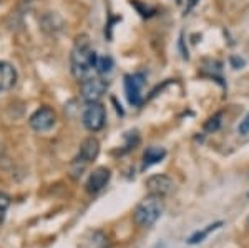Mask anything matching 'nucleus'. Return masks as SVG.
Segmentation results:
<instances>
[{
	"instance_id": "obj_1",
	"label": "nucleus",
	"mask_w": 249,
	"mask_h": 248,
	"mask_svg": "<svg viewBox=\"0 0 249 248\" xmlns=\"http://www.w3.org/2000/svg\"><path fill=\"white\" fill-rule=\"evenodd\" d=\"M96 58L98 57H96L95 50L91 49L90 38H88L87 35L77 37V42H75V47H73V50H71V57H70L71 74H73V77L82 80V82L93 77Z\"/></svg>"
},
{
	"instance_id": "obj_2",
	"label": "nucleus",
	"mask_w": 249,
	"mask_h": 248,
	"mask_svg": "<svg viewBox=\"0 0 249 248\" xmlns=\"http://www.w3.org/2000/svg\"><path fill=\"white\" fill-rule=\"evenodd\" d=\"M163 213V202L161 197H155V195H148L143 202H140L135 209L133 218L138 227L148 229V227L155 225L156 220L161 217Z\"/></svg>"
},
{
	"instance_id": "obj_3",
	"label": "nucleus",
	"mask_w": 249,
	"mask_h": 248,
	"mask_svg": "<svg viewBox=\"0 0 249 248\" xmlns=\"http://www.w3.org/2000/svg\"><path fill=\"white\" fill-rule=\"evenodd\" d=\"M82 122L85 125L87 130L90 132H98L105 127L107 122V110L100 102H91L87 105V109L83 110Z\"/></svg>"
},
{
	"instance_id": "obj_4",
	"label": "nucleus",
	"mask_w": 249,
	"mask_h": 248,
	"mask_svg": "<svg viewBox=\"0 0 249 248\" xmlns=\"http://www.w3.org/2000/svg\"><path fill=\"white\" fill-rule=\"evenodd\" d=\"M98 153H100V143H98V140L93 138V137L83 140L82 147H80L78 155L73 160V169H75V172H77V173H78V172H83V169H85L88 163H91L96 157H98Z\"/></svg>"
},
{
	"instance_id": "obj_5",
	"label": "nucleus",
	"mask_w": 249,
	"mask_h": 248,
	"mask_svg": "<svg viewBox=\"0 0 249 248\" xmlns=\"http://www.w3.org/2000/svg\"><path fill=\"white\" fill-rule=\"evenodd\" d=\"M143 87H144V75L143 74H133V75H126V77H124V92H126V98L133 107L142 105Z\"/></svg>"
},
{
	"instance_id": "obj_6",
	"label": "nucleus",
	"mask_w": 249,
	"mask_h": 248,
	"mask_svg": "<svg viewBox=\"0 0 249 248\" xmlns=\"http://www.w3.org/2000/svg\"><path fill=\"white\" fill-rule=\"evenodd\" d=\"M80 92H82V97L87 103L100 102V98H102L107 92V82L98 77H90L82 82Z\"/></svg>"
},
{
	"instance_id": "obj_7",
	"label": "nucleus",
	"mask_w": 249,
	"mask_h": 248,
	"mask_svg": "<svg viewBox=\"0 0 249 248\" xmlns=\"http://www.w3.org/2000/svg\"><path fill=\"white\" fill-rule=\"evenodd\" d=\"M146 189L150 195L163 198L175 190V183H173V180L168 177V175L160 173V175H153V177H150L146 180Z\"/></svg>"
},
{
	"instance_id": "obj_8",
	"label": "nucleus",
	"mask_w": 249,
	"mask_h": 248,
	"mask_svg": "<svg viewBox=\"0 0 249 248\" xmlns=\"http://www.w3.org/2000/svg\"><path fill=\"white\" fill-rule=\"evenodd\" d=\"M57 122V115L50 107H42L30 117V127L37 132H47Z\"/></svg>"
},
{
	"instance_id": "obj_9",
	"label": "nucleus",
	"mask_w": 249,
	"mask_h": 248,
	"mask_svg": "<svg viewBox=\"0 0 249 248\" xmlns=\"http://www.w3.org/2000/svg\"><path fill=\"white\" fill-rule=\"evenodd\" d=\"M111 172L107 167H98L90 173V177L87 180V191L88 193H98L107 187V183L110 182Z\"/></svg>"
},
{
	"instance_id": "obj_10",
	"label": "nucleus",
	"mask_w": 249,
	"mask_h": 248,
	"mask_svg": "<svg viewBox=\"0 0 249 248\" xmlns=\"http://www.w3.org/2000/svg\"><path fill=\"white\" fill-rule=\"evenodd\" d=\"M17 83V70L7 62H0V92L14 89Z\"/></svg>"
},
{
	"instance_id": "obj_11",
	"label": "nucleus",
	"mask_w": 249,
	"mask_h": 248,
	"mask_svg": "<svg viewBox=\"0 0 249 248\" xmlns=\"http://www.w3.org/2000/svg\"><path fill=\"white\" fill-rule=\"evenodd\" d=\"M164 157H166V150H164L163 147H156V145L148 147L143 155V170H146V169H150V167L156 165V163H160Z\"/></svg>"
},
{
	"instance_id": "obj_12",
	"label": "nucleus",
	"mask_w": 249,
	"mask_h": 248,
	"mask_svg": "<svg viewBox=\"0 0 249 248\" xmlns=\"http://www.w3.org/2000/svg\"><path fill=\"white\" fill-rule=\"evenodd\" d=\"M82 248H110V242L108 237L103 231H91L88 237L83 240Z\"/></svg>"
},
{
	"instance_id": "obj_13",
	"label": "nucleus",
	"mask_w": 249,
	"mask_h": 248,
	"mask_svg": "<svg viewBox=\"0 0 249 248\" xmlns=\"http://www.w3.org/2000/svg\"><path fill=\"white\" fill-rule=\"evenodd\" d=\"M223 227V222H216V223H211V225H208L206 229H203V230H198V231H195V233L191 235L190 238H188V243L190 245H196V243H201L204 238L208 237L210 233H213L214 230H218Z\"/></svg>"
},
{
	"instance_id": "obj_14",
	"label": "nucleus",
	"mask_w": 249,
	"mask_h": 248,
	"mask_svg": "<svg viewBox=\"0 0 249 248\" xmlns=\"http://www.w3.org/2000/svg\"><path fill=\"white\" fill-rule=\"evenodd\" d=\"M221 123H223V112H218V114L210 117L208 122L204 123V132H206V134H214V132L219 130Z\"/></svg>"
},
{
	"instance_id": "obj_15",
	"label": "nucleus",
	"mask_w": 249,
	"mask_h": 248,
	"mask_svg": "<svg viewBox=\"0 0 249 248\" xmlns=\"http://www.w3.org/2000/svg\"><path fill=\"white\" fill-rule=\"evenodd\" d=\"M113 69V58L110 57V55H103V57H98L96 58V67L95 70L98 72V74H108V72H111Z\"/></svg>"
},
{
	"instance_id": "obj_16",
	"label": "nucleus",
	"mask_w": 249,
	"mask_h": 248,
	"mask_svg": "<svg viewBox=\"0 0 249 248\" xmlns=\"http://www.w3.org/2000/svg\"><path fill=\"white\" fill-rule=\"evenodd\" d=\"M10 207V197L3 191H0V223L5 220V213Z\"/></svg>"
},
{
	"instance_id": "obj_17",
	"label": "nucleus",
	"mask_w": 249,
	"mask_h": 248,
	"mask_svg": "<svg viewBox=\"0 0 249 248\" xmlns=\"http://www.w3.org/2000/svg\"><path fill=\"white\" fill-rule=\"evenodd\" d=\"M238 134H239V135H248V134H249V114L239 122Z\"/></svg>"
},
{
	"instance_id": "obj_18",
	"label": "nucleus",
	"mask_w": 249,
	"mask_h": 248,
	"mask_svg": "<svg viewBox=\"0 0 249 248\" xmlns=\"http://www.w3.org/2000/svg\"><path fill=\"white\" fill-rule=\"evenodd\" d=\"M248 227H249V217H248Z\"/></svg>"
},
{
	"instance_id": "obj_19",
	"label": "nucleus",
	"mask_w": 249,
	"mask_h": 248,
	"mask_svg": "<svg viewBox=\"0 0 249 248\" xmlns=\"http://www.w3.org/2000/svg\"><path fill=\"white\" fill-rule=\"evenodd\" d=\"M25 2H32V0H25Z\"/></svg>"
}]
</instances>
